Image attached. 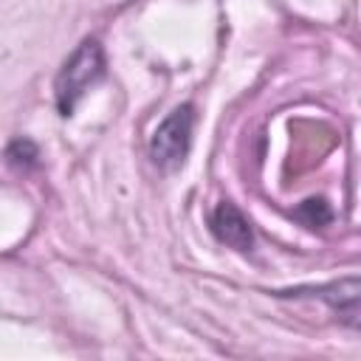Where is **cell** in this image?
I'll return each instance as SVG.
<instances>
[{"label": "cell", "mask_w": 361, "mask_h": 361, "mask_svg": "<svg viewBox=\"0 0 361 361\" xmlns=\"http://www.w3.org/2000/svg\"><path fill=\"white\" fill-rule=\"evenodd\" d=\"M302 209H305V212H310V217H302L307 226H322V223H327V220H330V209L324 206V200H305V203H302Z\"/></svg>", "instance_id": "cell-5"}, {"label": "cell", "mask_w": 361, "mask_h": 361, "mask_svg": "<svg viewBox=\"0 0 361 361\" xmlns=\"http://www.w3.org/2000/svg\"><path fill=\"white\" fill-rule=\"evenodd\" d=\"M293 296H319L322 302L330 305V310L336 313L338 322H344L347 327H358V276H347L322 288H299L290 290Z\"/></svg>", "instance_id": "cell-3"}, {"label": "cell", "mask_w": 361, "mask_h": 361, "mask_svg": "<svg viewBox=\"0 0 361 361\" xmlns=\"http://www.w3.org/2000/svg\"><path fill=\"white\" fill-rule=\"evenodd\" d=\"M192 133H195V107L180 104L175 107L152 133L149 138V158L158 169L172 172L178 169L192 147Z\"/></svg>", "instance_id": "cell-2"}, {"label": "cell", "mask_w": 361, "mask_h": 361, "mask_svg": "<svg viewBox=\"0 0 361 361\" xmlns=\"http://www.w3.org/2000/svg\"><path fill=\"white\" fill-rule=\"evenodd\" d=\"M209 228L223 245H228L234 251H251L254 248V231H251L248 217L228 200L214 206V212L209 214Z\"/></svg>", "instance_id": "cell-4"}, {"label": "cell", "mask_w": 361, "mask_h": 361, "mask_svg": "<svg viewBox=\"0 0 361 361\" xmlns=\"http://www.w3.org/2000/svg\"><path fill=\"white\" fill-rule=\"evenodd\" d=\"M107 62H104V51L102 42L96 37H87L62 65V71L56 73L54 82V99H56V110L62 116H73L76 104L85 99V93L104 76Z\"/></svg>", "instance_id": "cell-1"}]
</instances>
